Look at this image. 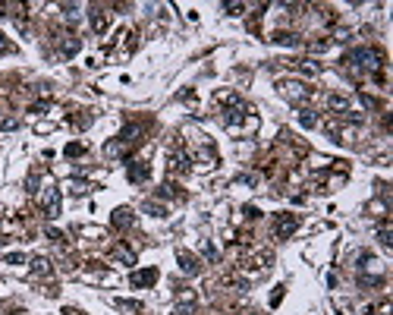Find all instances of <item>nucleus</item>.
I'll return each instance as SVG.
<instances>
[{
	"mask_svg": "<svg viewBox=\"0 0 393 315\" xmlns=\"http://www.w3.org/2000/svg\"><path fill=\"white\" fill-rule=\"evenodd\" d=\"M271 41L274 44H283V48H296V44H299V35H293V32H274Z\"/></svg>",
	"mask_w": 393,
	"mask_h": 315,
	"instance_id": "nucleus-13",
	"label": "nucleus"
},
{
	"mask_svg": "<svg viewBox=\"0 0 393 315\" xmlns=\"http://www.w3.org/2000/svg\"><path fill=\"white\" fill-rule=\"evenodd\" d=\"M299 123L305 126V130H315V126H318V117H315V111L302 108V111H299Z\"/></svg>",
	"mask_w": 393,
	"mask_h": 315,
	"instance_id": "nucleus-18",
	"label": "nucleus"
},
{
	"mask_svg": "<svg viewBox=\"0 0 393 315\" xmlns=\"http://www.w3.org/2000/svg\"><path fill=\"white\" fill-rule=\"evenodd\" d=\"M299 230V218L296 215H274V237L277 240H287V237H293V233Z\"/></svg>",
	"mask_w": 393,
	"mask_h": 315,
	"instance_id": "nucleus-3",
	"label": "nucleus"
},
{
	"mask_svg": "<svg viewBox=\"0 0 393 315\" xmlns=\"http://www.w3.org/2000/svg\"><path fill=\"white\" fill-rule=\"evenodd\" d=\"M327 104H330V111H337V114H346V111H349V101L343 98V95H330Z\"/></svg>",
	"mask_w": 393,
	"mask_h": 315,
	"instance_id": "nucleus-17",
	"label": "nucleus"
},
{
	"mask_svg": "<svg viewBox=\"0 0 393 315\" xmlns=\"http://www.w3.org/2000/svg\"><path fill=\"white\" fill-rule=\"evenodd\" d=\"M7 51H10V41H7V35L0 32V54H7Z\"/></svg>",
	"mask_w": 393,
	"mask_h": 315,
	"instance_id": "nucleus-29",
	"label": "nucleus"
},
{
	"mask_svg": "<svg viewBox=\"0 0 393 315\" xmlns=\"http://www.w3.org/2000/svg\"><path fill=\"white\" fill-rule=\"evenodd\" d=\"M79 48H82V41L76 38V35H66V38L60 41V54H63V57H76Z\"/></svg>",
	"mask_w": 393,
	"mask_h": 315,
	"instance_id": "nucleus-11",
	"label": "nucleus"
},
{
	"mask_svg": "<svg viewBox=\"0 0 393 315\" xmlns=\"http://www.w3.org/2000/svg\"><path fill=\"white\" fill-rule=\"evenodd\" d=\"M189 164H192V158H189L186 151H173V155L167 158V170H170V173H186Z\"/></svg>",
	"mask_w": 393,
	"mask_h": 315,
	"instance_id": "nucleus-8",
	"label": "nucleus"
},
{
	"mask_svg": "<svg viewBox=\"0 0 393 315\" xmlns=\"http://www.w3.org/2000/svg\"><path fill=\"white\" fill-rule=\"evenodd\" d=\"M63 315H82V312H79V309H73V306H66V309H63Z\"/></svg>",
	"mask_w": 393,
	"mask_h": 315,
	"instance_id": "nucleus-31",
	"label": "nucleus"
},
{
	"mask_svg": "<svg viewBox=\"0 0 393 315\" xmlns=\"http://www.w3.org/2000/svg\"><path fill=\"white\" fill-rule=\"evenodd\" d=\"M377 240H380V246H384V249H390V221H384V224H380L377 227Z\"/></svg>",
	"mask_w": 393,
	"mask_h": 315,
	"instance_id": "nucleus-19",
	"label": "nucleus"
},
{
	"mask_svg": "<svg viewBox=\"0 0 393 315\" xmlns=\"http://www.w3.org/2000/svg\"><path fill=\"white\" fill-rule=\"evenodd\" d=\"M142 212H148L151 218H164V215H167V208L158 205V202H145V205H142Z\"/></svg>",
	"mask_w": 393,
	"mask_h": 315,
	"instance_id": "nucleus-20",
	"label": "nucleus"
},
{
	"mask_svg": "<svg viewBox=\"0 0 393 315\" xmlns=\"http://www.w3.org/2000/svg\"><path fill=\"white\" fill-rule=\"evenodd\" d=\"M205 255H208V259H211V262H217V249H214V246H211V243H205Z\"/></svg>",
	"mask_w": 393,
	"mask_h": 315,
	"instance_id": "nucleus-26",
	"label": "nucleus"
},
{
	"mask_svg": "<svg viewBox=\"0 0 393 315\" xmlns=\"http://www.w3.org/2000/svg\"><path fill=\"white\" fill-rule=\"evenodd\" d=\"M245 114H248V108H245L242 101H236V104H230V108L223 111V123H227L230 130H236V126L245 120Z\"/></svg>",
	"mask_w": 393,
	"mask_h": 315,
	"instance_id": "nucleus-6",
	"label": "nucleus"
},
{
	"mask_svg": "<svg viewBox=\"0 0 393 315\" xmlns=\"http://www.w3.org/2000/svg\"><path fill=\"white\" fill-rule=\"evenodd\" d=\"M88 22H91V32H98V35L107 32V13H101V10H91Z\"/></svg>",
	"mask_w": 393,
	"mask_h": 315,
	"instance_id": "nucleus-15",
	"label": "nucleus"
},
{
	"mask_svg": "<svg viewBox=\"0 0 393 315\" xmlns=\"http://www.w3.org/2000/svg\"><path fill=\"white\" fill-rule=\"evenodd\" d=\"M113 259L123 262V265H136V252L129 249V246H123V243H116V246H113Z\"/></svg>",
	"mask_w": 393,
	"mask_h": 315,
	"instance_id": "nucleus-12",
	"label": "nucleus"
},
{
	"mask_svg": "<svg viewBox=\"0 0 393 315\" xmlns=\"http://www.w3.org/2000/svg\"><path fill=\"white\" fill-rule=\"evenodd\" d=\"M176 262H180V271H183V274H198V271H201L198 259H195L192 252H186V249L176 252Z\"/></svg>",
	"mask_w": 393,
	"mask_h": 315,
	"instance_id": "nucleus-9",
	"label": "nucleus"
},
{
	"mask_svg": "<svg viewBox=\"0 0 393 315\" xmlns=\"http://www.w3.org/2000/svg\"><path fill=\"white\" fill-rule=\"evenodd\" d=\"M126 177H129V183H145L151 177V170H148V164H142V161H133V164L126 167Z\"/></svg>",
	"mask_w": 393,
	"mask_h": 315,
	"instance_id": "nucleus-10",
	"label": "nucleus"
},
{
	"mask_svg": "<svg viewBox=\"0 0 393 315\" xmlns=\"http://www.w3.org/2000/svg\"><path fill=\"white\" fill-rule=\"evenodd\" d=\"M192 309H195V306H176L173 315H192Z\"/></svg>",
	"mask_w": 393,
	"mask_h": 315,
	"instance_id": "nucleus-27",
	"label": "nucleus"
},
{
	"mask_svg": "<svg viewBox=\"0 0 393 315\" xmlns=\"http://www.w3.org/2000/svg\"><path fill=\"white\" fill-rule=\"evenodd\" d=\"M384 63V54L377 48H355L343 57V69L349 76H362V73H377V66Z\"/></svg>",
	"mask_w": 393,
	"mask_h": 315,
	"instance_id": "nucleus-1",
	"label": "nucleus"
},
{
	"mask_svg": "<svg viewBox=\"0 0 393 315\" xmlns=\"http://www.w3.org/2000/svg\"><path fill=\"white\" fill-rule=\"evenodd\" d=\"M158 195H164V199H180V192H176V186H173V183H164Z\"/></svg>",
	"mask_w": 393,
	"mask_h": 315,
	"instance_id": "nucleus-22",
	"label": "nucleus"
},
{
	"mask_svg": "<svg viewBox=\"0 0 393 315\" xmlns=\"http://www.w3.org/2000/svg\"><path fill=\"white\" fill-rule=\"evenodd\" d=\"M283 290H287V287H274V296H271V306H280V299H283Z\"/></svg>",
	"mask_w": 393,
	"mask_h": 315,
	"instance_id": "nucleus-23",
	"label": "nucleus"
},
{
	"mask_svg": "<svg viewBox=\"0 0 393 315\" xmlns=\"http://www.w3.org/2000/svg\"><path fill=\"white\" fill-rule=\"evenodd\" d=\"M32 274H38V277H51V274H54V268H51V262H47V259H41V255H38V259H32Z\"/></svg>",
	"mask_w": 393,
	"mask_h": 315,
	"instance_id": "nucleus-16",
	"label": "nucleus"
},
{
	"mask_svg": "<svg viewBox=\"0 0 393 315\" xmlns=\"http://www.w3.org/2000/svg\"><path fill=\"white\" fill-rule=\"evenodd\" d=\"M293 66L299 69V73H305V76H321V63L318 60H308V57H305V60H296Z\"/></svg>",
	"mask_w": 393,
	"mask_h": 315,
	"instance_id": "nucleus-14",
	"label": "nucleus"
},
{
	"mask_svg": "<svg viewBox=\"0 0 393 315\" xmlns=\"http://www.w3.org/2000/svg\"><path fill=\"white\" fill-rule=\"evenodd\" d=\"M41 205H44L47 218H60V189H57V186H47L41 192Z\"/></svg>",
	"mask_w": 393,
	"mask_h": 315,
	"instance_id": "nucleus-4",
	"label": "nucleus"
},
{
	"mask_svg": "<svg viewBox=\"0 0 393 315\" xmlns=\"http://www.w3.org/2000/svg\"><path fill=\"white\" fill-rule=\"evenodd\" d=\"M69 189H73L76 195H82V192H85V189H88V186H82V183H69Z\"/></svg>",
	"mask_w": 393,
	"mask_h": 315,
	"instance_id": "nucleus-30",
	"label": "nucleus"
},
{
	"mask_svg": "<svg viewBox=\"0 0 393 315\" xmlns=\"http://www.w3.org/2000/svg\"><path fill=\"white\" fill-rule=\"evenodd\" d=\"M19 262H26V255H22V252H10L7 255V265H19Z\"/></svg>",
	"mask_w": 393,
	"mask_h": 315,
	"instance_id": "nucleus-25",
	"label": "nucleus"
},
{
	"mask_svg": "<svg viewBox=\"0 0 393 315\" xmlns=\"http://www.w3.org/2000/svg\"><path fill=\"white\" fill-rule=\"evenodd\" d=\"M16 120H13V117H0V130H16Z\"/></svg>",
	"mask_w": 393,
	"mask_h": 315,
	"instance_id": "nucleus-24",
	"label": "nucleus"
},
{
	"mask_svg": "<svg viewBox=\"0 0 393 315\" xmlns=\"http://www.w3.org/2000/svg\"><path fill=\"white\" fill-rule=\"evenodd\" d=\"M365 315H377V312H374V309H368V312H365Z\"/></svg>",
	"mask_w": 393,
	"mask_h": 315,
	"instance_id": "nucleus-32",
	"label": "nucleus"
},
{
	"mask_svg": "<svg viewBox=\"0 0 393 315\" xmlns=\"http://www.w3.org/2000/svg\"><path fill=\"white\" fill-rule=\"evenodd\" d=\"M110 224L116 227V230H129L136 224V215H133V208H116V212L110 215Z\"/></svg>",
	"mask_w": 393,
	"mask_h": 315,
	"instance_id": "nucleus-7",
	"label": "nucleus"
},
{
	"mask_svg": "<svg viewBox=\"0 0 393 315\" xmlns=\"http://www.w3.org/2000/svg\"><path fill=\"white\" fill-rule=\"evenodd\" d=\"M277 88H280V95L287 101H293V104H302V101L312 98V88H305L302 82H296V79H283Z\"/></svg>",
	"mask_w": 393,
	"mask_h": 315,
	"instance_id": "nucleus-2",
	"label": "nucleus"
},
{
	"mask_svg": "<svg viewBox=\"0 0 393 315\" xmlns=\"http://www.w3.org/2000/svg\"><path fill=\"white\" fill-rule=\"evenodd\" d=\"M223 10H227V13H239V10H245L242 4H223Z\"/></svg>",
	"mask_w": 393,
	"mask_h": 315,
	"instance_id": "nucleus-28",
	"label": "nucleus"
},
{
	"mask_svg": "<svg viewBox=\"0 0 393 315\" xmlns=\"http://www.w3.org/2000/svg\"><path fill=\"white\" fill-rule=\"evenodd\" d=\"M79 155H85V145L82 142H69L66 145V158H79Z\"/></svg>",
	"mask_w": 393,
	"mask_h": 315,
	"instance_id": "nucleus-21",
	"label": "nucleus"
},
{
	"mask_svg": "<svg viewBox=\"0 0 393 315\" xmlns=\"http://www.w3.org/2000/svg\"><path fill=\"white\" fill-rule=\"evenodd\" d=\"M154 281H158V268H142V271H133V274H129V284H133V290L154 287Z\"/></svg>",
	"mask_w": 393,
	"mask_h": 315,
	"instance_id": "nucleus-5",
	"label": "nucleus"
}]
</instances>
